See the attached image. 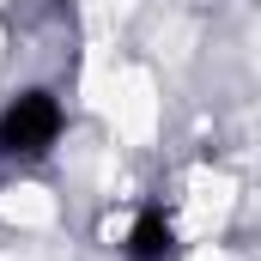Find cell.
<instances>
[{
	"label": "cell",
	"instance_id": "6da1fadb",
	"mask_svg": "<svg viewBox=\"0 0 261 261\" xmlns=\"http://www.w3.org/2000/svg\"><path fill=\"white\" fill-rule=\"evenodd\" d=\"M55 134H61V103H55L49 91H24V97L0 116V152L37 158V152L55 146Z\"/></svg>",
	"mask_w": 261,
	"mask_h": 261
},
{
	"label": "cell",
	"instance_id": "7a4b0ae2",
	"mask_svg": "<svg viewBox=\"0 0 261 261\" xmlns=\"http://www.w3.org/2000/svg\"><path fill=\"white\" fill-rule=\"evenodd\" d=\"M128 255L134 261H164L170 255V219L164 213H140V225L128 237Z\"/></svg>",
	"mask_w": 261,
	"mask_h": 261
}]
</instances>
